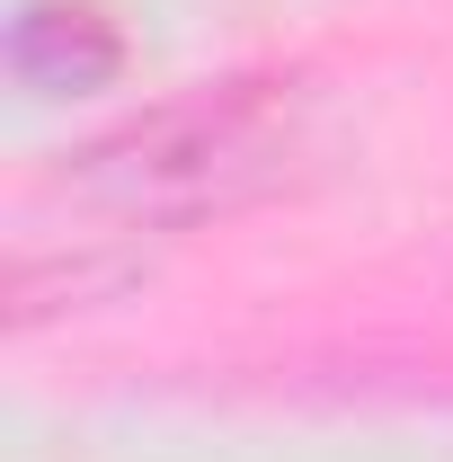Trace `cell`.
<instances>
[{"label": "cell", "mask_w": 453, "mask_h": 462, "mask_svg": "<svg viewBox=\"0 0 453 462\" xmlns=\"http://www.w3.org/2000/svg\"><path fill=\"white\" fill-rule=\"evenodd\" d=\"M293 152V116L267 89H223V98H196V107H161L143 125L107 134L98 152H80L71 187L98 196L116 223H196V214H223L240 196H258Z\"/></svg>", "instance_id": "1"}, {"label": "cell", "mask_w": 453, "mask_h": 462, "mask_svg": "<svg viewBox=\"0 0 453 462\" xmlns=\"http://www.w3.org/2000/svg\"><path fill=\"white\" fill-rule=\"evenodd\" d=\"M9 71L27 98H80L125 71V27L98 0H27L9 18Z\"/></svg>", "instance_id": "2"}]
</instances>
